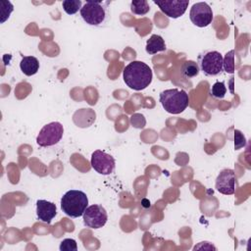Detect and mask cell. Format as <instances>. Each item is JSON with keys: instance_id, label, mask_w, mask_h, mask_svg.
<instances>
[{"instance_id": "cell-1", "label": "cell", "mask_w": 251, "mask_h": 251, "mask_svg": "<svg viewBox=\"0 0 251 251\" xmlns=\"http://www.w3.org/2000/svg\"><path fill=\"white\" fill-rule=\"evenodd\" d=\"M151 68L141 61H132L126 66L123 73L125 83L135 91L145 89L152 81Z\"/></svg>"}, {"instance_id": "cell-2", "label": "cell", "mask_w": 251, "mask_h": 251, "mask_svg": "<svg viewBox=\"0 0 251 251\" xmlns=\"http://www.w3.org/2000/svg\"><path fill=\"white\" fill-rule=\"evenodd\" d=\"M110 1H86L79 13L85 24L92 26H103L110 20Z\"/></svg>"}, {"instance_id": "cell-3", "label": "cell", "mask_w": 251, "mask_h": 251, "mask_svg": "<svg viewBox=\"0 0 251 251\" xmlns=\"http://www.w3.org/2000/svg\"><path fill=\"white\" fill-rule=\"evenodd\" d=\"M159 100L165 111L173 115L182 113L189 103L188 94L178 88L163 90L159 95Z\"/></svg>"}, {"instance_id": "cell-4", "label": "cell", "mask_w": 251, "mask_h": 251, "mask_svg": "<svg viewBox=\"0 0 251 251\" xmlns=\"http://www.w3.org/2000/svg\"><path fill=\"white\" fill-rule=\"evenodd\" d=\"M88 205L87 195L81 190L67 191L61 199L62 211L71 218L81 217Z\"/></svg>"}, {"instance_id": "cell-5", "label": "cell", "mask_w": 251, "mask_h": 251, "mask_svg": "<svg viewBox=\"0 0 251 251\" xmlns=\"http://www.w3.org/2000/svg\"><path fill=\"white\" fill-rule=\"evenodd\" d=\"M197 63L200 71H202L204 75L208 76H216L223 71L224 57L216 50L205 51L199 55Z\"/></svg>"}, {"instance_id": "cell-6", "label": "cell", "mask_w": 251, "mask_h": 251, "mask_svg": "<svg viewBox=\"0 0 251 251\" xmlns=\"http://www.w3.org/2000/svg\"><path fill=\"white\" fill-rule=\"evenodd\" d=\"M64 127L59 122L45 125L36 137V143L40 147H50L57 144L63 137Z\"/></svg>"}, {"instance_id": "cell-7", "label": "cell", "mask_w": 251, "mask_h": 251, "mask_svg": "<svg viewBox=\"0 0 251 251\" xmlns=\"http://www.w3.org/2000/svg\"><path fill=\"white\" fill-rule=\"evenodd\" d=\"M82 217L84 226L93 229L104 226L108 220V214L105 208L99 204H93L87 207Z\"/></svg>"}, {"instance_id": "cell-8", "label": "cell", "mask_w": 251, "mask_h": 251, "mask_svg": "<svg viewBox=\"0 0 251 251\" xmlns=\"http://www.w3.org/2000/svg\"><path fill=\"white\" fill-rule=\"evenodd\" d=\"M212 8L206 2H198L192 5L189 18L191 23L198 27L208 26L213 21Z\"/></svg>"}, {"instance_id": "cell-9", "label": "cell", "mask_w": 251, "mask_h": 251, "mask_svg": "<svg viewBox=\"0 0 251 251\" xmlns=\"http://www.w3.org/2000/svg\"><path fill=\"white\" fill-rule=\"evenodd\" d=\"M90 164L94 171L103 176L111 175L116 165L114 157L102 150H95L92 153Z\"/></svg>"}, {"instance_id": "cell-10", "label": "cell", "mask_w": 251, "mask_h": 251, "mask_svg": "<svg viewBox=\"0 0 251 251\" xmlns=\"http://www.w3.org/2000/svg\"><path fill=\"white\" fill-rule=\"evenodd\" d=\"M162 13L172 19H177L186 12L189 1L187 0H165L154 1Z\"/></svg>"}, {"instance_id": "cell-11", "label": "cell", "mask_w": 251, "mask_h": 251, "mask_svg": "<svg viewBox=\"0 0 251 251\" xmlns=\"http://www.w3.org/2000/svg\"><path fill=\"white\" fill-rule=\"evenodd\" d=\"M236 176L232 170L225 169L216 178V189L225 195H232L236 189Z\"/></svg>"}, {"instance_id": "cell-12", "label": "cell", "mask_w": 251, "mask_h": 251, "mask_svg": "<svg viewBox=\"0 0 251 251\" xmlns=\"http://www.w3.org/2000/svg\"><path fill=\"white\" fill-rule=\"evenodd\" d=\"M57 215V207L54 203L47 200L36 201V216L43 223L50 224Z\"/></svg>"}, {"instance_id": "cell-13", "label": "cell", "mask_w": 251, "mask_h": 251, "mask_svg": "<svg viewBox=\"0 0 251 251\" xmlns=\"http://www.w3.org/2000/svg\"><path fill=\"white\" fill-rule=\"evenodd\" d=\"M166 43L164 38L159 34H152L146 41L145 50L149 55H154L166 50Z\"/></svg>"}, {"instance_id": "cell-14", "label": "cell", "mask_w": 251, "mask_h": 251, "mask_svg": "<svg viewBox=\"0 0 251 251\" xmlns=\"http://www.w3.org/2000/svg\"><path fill=\"white\" fill-rule=\"evenodd\" d=\"M21 71L27 76L35 75L39 70V62L33 56H25L20 63Z\"/></svg>"}, {"instance_id": "cell-15", "label": "cell", "mask_w": 251, "mask_h": 251, "mask_svg": "<svg viewBox=\"0 0 251 251\" xmlns=\"http://www.w3.org/2000/svg\"><path fill=\"white\" fill-rule=\"evenodd\" d=\"M200 72L198 63L195 61H185L184 63H182L181 67H180V74L183 77L185 78H192L196 75H198Z\"/></svg>"}, {"instance_id": "cell-16", "label": "cell", "mask_w": 251, "mask_h": 251, "mask_svg": "<svg viewBox=\"0 0 251 251\" xmlns=\"http://www.w3.org/2000/svg\"><path fill=\"white\" fill-rule=\"evenodd\" d=\"M130 11L137 16H143L150 11V6L146 0H132L130 2Z\"/></svg>"}, {"instance_id": "cell-17", "label": "cell", "mask_w": 251, "mask_h": 251, "mask_svg": "<svg viewBox=\"0 0 251 251\" xmlns=\"http://www.w3.org/2000/svg\"><path fill=\"white\" fill-rule=\"evenodd\" d=\"M62 7L68 15H75L78 12V10L80 11L82 2L81 0H64L62 2Z\"/></svg>"}, {"instance_id": "cell-18", "label": "cell", "mask_w": 251, "mask_h": 251, "mask_svg": "<svg viewBox=\"0 0 251 251\" xmlns=\"http://www.w3.org/2000/svg\"><path fill=\"white\" fill-rule=\"evenodd\" d=\"M226 94V87L224 81L215 82L210 89V95L216 99H223Z\"/></svg>"}, {"instance_id": "cell-19", "label": "cell", "mask_w": 251, "mask_h": 251, "mask_svg": "<svg viewBox=\"0 0 251 251\" xmlns=\"http://www.w3.org/2000/svg\"><path fill=\"white\" fill-rule=\"evenodd\" d=\"M234 56H235V51L230 50L228 51L225 58H224V63H223V69L228 74H233L235 71V63H234Z\"/></svg>"}, {"instance_id": "cell-20", "label": "cell", "mask_w": 251, "mask_h": 251, "mask_svg": "<svg viewBox=\"0 0 251 251\" xmlns=\"http://www.w3.org/2000/svg\"><path fill=\"white\" fill-rule=\"evenodd\" d=\"M0 5H1V24H3L7 19H9L11 13L14 10V6L10 1H0Z\"/></svg>"}, {"instance_id": "cell-21", "label": "cell", "mask_w": 251, "mask_h": 251, "mask_svg": "<svg viewBox=\"0 0 251 251\" xmlns=\"http://www.w3.org/2000/svg\"><path fill=\"white\" fill-rule=\"evenodd\" d=\"M59 248L61 251H76L77 250L76 241L73 238H66L61 241Z\"/></svg>"}, {"instance_id": "cell-22", "label": "cell", "mask_w": 251, "mask_h": 251, "mask_svg": "<svg viewBox=\"0 0 251 251\" xmlns=\"http://www.w3.org/2000/svg\"><path fill=\"white\" fill-rule=\"evenodd\" d=\"M246 144L245 136L238 129H234V149L238 150Z\"/></svg>"}]
</instances>
